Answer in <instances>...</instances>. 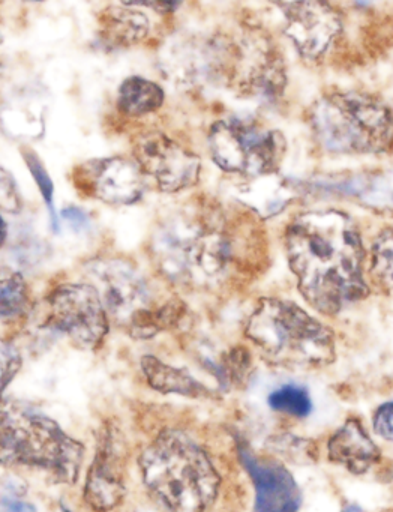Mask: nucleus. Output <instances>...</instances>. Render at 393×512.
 Here are the masks:
<instances>
[{"label": "nucleus", "instance_id": "f257e3e1", "mask_svg": "<svg viewBox=\"0 0 393 512\" xmlns=\"http://www.w3.org/2000/svg\"><path fill=\"white\" fill-rule=\"evenodd\" d=\"M285 250L300 293L320 313L332 316L366 295L362 241L347 215H299L285 233Z\"/></svg>", "mask_w": 393, "mask_h": 512}, {"label": "nucleus", "instance_id": "1a4fd4ad", "mask_svg": "<svg viewBox=\"0 0 393 512\" xmlns=\"http://www.w3.org/2000/svg\"><path fill=\"white\" fill-rule=\"evenodd\" d=\"M135 163L162 193H179L194 187L200 176L197 155L162 133L138 137L134 145Z\"/></svg>", "mask_w": 393, "mask_h": 512}, {"label": "nucleus", "instance_id": "ddd939ff", "mask_svg": "<svg viewBox=\"0 0 393 512\" xmlns=\"http://www.w3.org/2000/svg\"><path fill=\"white\" fill-rule=\"evenodd\" d=\"M239 457L255 488V512H297L302 494L291 473L276 461L258 458L246 445Z\"/></svg>", "mask_w": 393, "mask_h": 512}, {"label": "nucleus", "instance_id": "4be33fe9", "mask_svg": "<svg viewBox=\"0 0 393 512\" xmlns=\"http://www.w3.org/2000/svg\"><path fill=\"white\" fill-rule=\"evenodd\" d=\"M24 160H26L27 167H29L33 178H35L36 185H38L39 190H41L42 197H44L45 203H47V208H50L53 227L57 229V217L53 205V182H51L47 170L44 169V166H42L41 161L38 160L35 154L27 152V154H24Z\"/></svg>", "mask_w": 393, "mask_h": 512}, {"label": "nucleus", "instance_id": "4468645a", "mask_svg": "<svg viewBox=\"0 0 393 512\" xmlns=\"http://www.w3.org/2000/svg\"><path fill=\"white\" fill-rule=\"evenodd\" d=\"M122 457L110 434L101 440L95 460L90 466L84 487V499L90 508L107 512L116 508L125 496Z\"/></svg>", "mask_w": 393, "mask_h": 512}, {"label": "nucleus", "instance_id": "0eeeda50", "mask_svg": "<svg viewBox=\"0 0 393 512\" xmlns=\"http://www.w3.org/2000/svg\"><path fill=\"white\" fill-rule=\"evenodd\" d=\"M209 148L216 166L236 175H272L284 157L285 140L251 119L228 118L216 122L209 133Z\"/></svg>", "mask_w": 393, "mask_h": 512}, {"label": "nucleus", "instance_id": "cd10ccee", "mask_svg": "<svg viewBox=\"0 0 393 512\" xmlns=\"http://www.w3.org/2000/svg\"><path fill=\"white\" fill-rule=\"evenodd\" d=\"M6 238H8V226H6L5 220L0 217V248L5 245Z\"/></svg>", "mask_w": 393, "mask_h": 512}, {"label": "nucleus", "instance_id": "20e7f679", "mask_svg": "<svg viewBox=\"0 0 393 512\" xmlns=\"http://www.w3.org/2000/svg\"><path fill=\"white\" fill-rule=\"evenodd\" d=\"M246 335L264 359L278 367L306 370L329 365L335 358L330 329L290 301L263 299L249 317Z\"/></svg>", "mask_w": 393, "mask_h": 512}, {"label": "nucleus", "instance_id": "412c9836", "mask_svg": "<svg viewBox=\"0 0 393 512\" xmlns=\"http://www.w3.org/2000/svg\"><path fill=\"white\" fill-rule=\"evenodd\" d=\"M267 403H269L270 409L275 410V412L294 416V418H305L312 410L309 392L303 386L291 385V383L276 388L269 395Z\"/></svg>", "mask_w": 393, "mask_h": 512}, {"label": "nucleus", "instance_id": "c85d7f7f", "mask_svg": "<svg viewBox=\"0 0 393 512\" xmlns=\"http://www.w3.org/2000/svg\"><path fill=\"white\" fill-rule=\"evenodd\" d=\"M344 512H362V509L357 508L356 505L347 506V508L344 509Z\"/></svg>", "mask_w": 393, "mask_h": 512}, {"label": "nucleus", "instance_id": "2f4dec72", "mask_svg": "<svg viewBox=\"0 0 393 512\" xmlns=\"http://www.w3.org/2000/svg\"><path fill=\"white\" fill-rule=\"evenodd\" d=\"M66 512H68V511H66Z\"/></svg>", "mask_w": 393, "mask_h": 512}, {"label": "nucleus", "instance_id": "f3484780", "mask_svg": "<svg viewBox=\"0 0 393 512\" xmlns=\"http://www.w3.org/2000/svg\"><path fill=\"white\" fill-rule=\"evenodd\" d=\"M144 376L153 389L165 394H179L185 397H209L210 391L198 382L194 376L183 368L171 367L164 364L155 356H144L141 359Z\"/></svg>", "mask_w": 393, "mask_h": 512}, {"label": "nucleus", "instance_id": "bb28decb", "mask_svg": "<svg viewBox=\"0 0 393 512\" xmlns=\"http://www.w3.org/2000/svg\"><path fill=\"white\" fill-rule=\"evenodd\" d=\"M62 217L75 230H84L89 227V218L86 217V214L80 208H75V206L63 209Z\"/></svg>", "mask_w": 393, "mask_h": 512}, {"label": "nucleus", "instance_id": "9d476101", "mask_svg": "<svg viewBox=\"0 0 393 512\" xmlns=\"http://www.w3.org/2000/svg\"><path fill=\"white\" fill-rule=\"evenodd\" d=\"M96 280V290L105 310L120 323L128 326L146 311L153 310L152 296L146 280L128 263L120 260H99L89 266Z\"/></svg>", "mask_w": 393, "mask_h": 512}, {"label": "nucleus", "instance_id": "9b49d317", "mask_svg": "<svg viewBox=\"0 0 393 512\" xmlns=\"http://www.w3.org/2000/svg\"><path fill=\"white\" fill-rule=\"evenodd\" d=\"M77 190L107 205H134L143 197L144 175L134 161L122 157L99 158L77 167Z\"/></svg>", "mask_w": 393, "mask_h": 512}, {"label": "nucleus", "instance_id": "dca6fc26", "mask_svg": "<svg viewBox=\"0 0 393 512\" xmlns=\"http://www.w3.org/2000/svg\"><path fill=\"white\" fill-rule=\"evenodd\" d=\"M146 14L129 4L107 7L98 16V37L102 46L111 50L137 46L149 34Z\"/></svg>", "mask_w": 393, "mask_h": 512}, {"label": "nucleus", "instance_id": "393cba45", "mask_svg": "<svg viewBox=\"0 0 393 512\" xmlns=\"http://www.w3.org/2000/svg\"><path fill=\"white\" fill-rule=\"evenodd\" d=\"M374 430L378 436L393 442V401L378 407L374 416Z\"/></svg>", "mask_w": 393, "mask_h": 512}, {"label": "nucleus", "instance_id": "7ed1b4c3", "mask_svg": "<svg viewBox=\"0 0 393 512\" xmlns=\"http://www.w3.org/2000/svg\"><path fill=\"white\" fill-rule=\"evenodd\" d=\"M162 274L183 286H207L224 275L233 242L216 217L179 214L158 229L153 241Z\"/></svg>", "mask_w": 393, "mask_h": 512}, {"label": "nucleus", "instance_id": "39448f33", "mask_svg": "<svg viewBox=\"0 0 393 512\" xmlns=\"http://www.w3.org/2000/svg\"><path fill=\"white\" fill-rule=\"evenodd\" d=\"M84 446L57 422L20 404L0 407V464L32 466L63 484H74Z\"/></svg>", "mask_w": 393, "mask_h": 512}, {"label": "nucleus", "instance_id": "2eb2a0df", "mask_svg": "<svg viewBox=\"0 0 393 512\" xmlns=\"http://www.w3.org/2000/svg\"><path fill=\"white\" fill-rule=\"evenodd\" d=\"M329 460L341 464L348 472L362 475L380 461V451L371 437L363 430L357 419H348L332 437H330Z\"/></svg>", "mask_w": 393, "mask_h": 512}, {"label": "nucleus", "instance_id": "6ab92c4d", "mask_svg": "<svg viewBox=\"0 0 393 512\" xmlns=\"http://www.w3.org/2000/svg\"><path fill=\"white\" fill-rule=\"evenodd\" d=\"M372 280L393 295V229L377 236L371 250Z\"/></svg>", "mask_w": 393, "mask_h": 512}, {"label": "nucleus", "instance_id": "f8f14e48", "mask_svg": "<svg viewBox=\"0 0 393 512\" xmlns=\"http://www.w3.org/2000/svg\"><path fill=\"white\" fill-rule=\"evenodd\" d=\"M279 7L285 17V34L303 58H321L341 34V20L329 5L297 2Z\"/></svg>", "mask_w": 393, "mask_h": 512}, {"label": "nucleus", "instance_id": "f03ea898", "mask_svg": "<svg viewBox=\"0 0 393 512\" xmlns=\"http://www.w3.org/2000/svg\"><path fill=\"white\" fill-rule=\"evenodd\" d=\"M144 484L170 512H207L219 475L206 452L180 431L159 434L140 458Z\"/></svg>", "mask_w": 393, "mask_h": 512}, {"label": "nucleus", "instance_id": "423d86ee", "mask_svg": "<svg viewBox=\"0 0 393 512\" xmlns=\"http://www.w3.org/2000/svg\"><path fill=\"white\" fill-rule=\"evenodd\" d=\"M311 124L318 143L333 154H377L393 140L389 107L357 92H336L318 100Z\"/></svg>", "mask_w": 393, "mask_h": 512}, {"label": "nucleus", "instance_id": "6e6552de", "mask_svg": "<svg viewBox=\"0 0 393 512\" xmlns=\"http://www.w3.org/2000/svg\"><path fill=\"white\" fill-rule=\"evenodd\" d=\"M48 323L81 349H96L108 334V316L95 286L62 284L48 296Z\"/></svg>", "mask_w": 393, "mask_h": 512}, {"label": "nucleus", "instance_id": "7c9ffc66", "mask_svg": "<svg viewBox=\"0 0 393 512\" xmlns=\"http://www.w3.org/2000/svg\"><path fill=\"white\" fill-rule=\"evenodd\" d=\"M0 44H2V35H0Z\"/></svg>", "mask_w": 393, "mask_h": 512}, {"label": "nucleus", "instance_id": "5701e85b", "mask_svg": "<svg viewBox=\"0 0 393 512\" xmlns=\"http://www.w3.org/2000/svg\"><path fill=\"white\" fill-rule=\"evenodd\" d=\"M21 367L20 352L14 344L0 340V400Z\"/></svg>", "mask_w": 393, "mask_h": 512}, {"label": "nucleus", "instance_id": "aec40b11", "mask_svg": "<svg viewBox=\"0 0 393 512\" xmlns=\"http://www.w3.org/2000/svg\"><path fill=\"white\" fill-rule=\"evenodd\" d=\"M29 307V289L23 275L12 274L0 280V319L23 316Z\"/></svg>", "mask_w": 393, "mask_h": 512}, {"label": "nucleus", "instance_id": "c756f323", "mask_svg": "<svg viewBox=\"0 0 393 512\" xmlns=\"http://www.w3.org/2000/svg\"><path fill=\"white\" fill-rule=\"evenodd\" d=\"M135 512H152V511H144V509H143V511H135Z\"/></svg>", "mask_w": 393, "mask_h": 512}, {"label": "nucleus", "instance_id": "a878e982", "mask_svg": "<svg viewBox=\"0 0 393 512\" xmlns=\"http://www.w3.org/2000/svg\"><path fill=\"white\" fill-rule=\"evenodd\" d=\"M0 508L2 512H36L35 506L27 500L21 499L17 488H6L5 493L0 496Z\"/></svg>", "mask_w": 393, "mask_h": 512}, {"label": "nucleus", "instance_id": "a211bd4d", "mask_svg": "<svg viewBox=\"0 0 393 512\" xmlns=\"http://www.w3.org/2000/svg\"><path fill=\"white\" fill-rule=\"evenodd\" d=\"M164 103L161 86L143 77H129L120 85L117 109L128 116H144L156 112Z\"/></svg>", "mask_w": 393, "mask_h": 512}, {"label": "nucleus", "instance_id": "b1692460", "mask_svg": "<svg viewBox=\"0 0 393 512\" xmlns=\"http://www.w3.org/2000/svg\"><path fill=\"white\" fill-rule=\"evenodd\" d=\"M21 208H23V202H21L14 176L0 167V211L18 214Z\"/></svg>", "mask_w": 393, "mask_h": 512}]
</instances>
